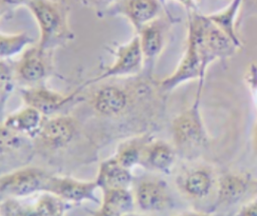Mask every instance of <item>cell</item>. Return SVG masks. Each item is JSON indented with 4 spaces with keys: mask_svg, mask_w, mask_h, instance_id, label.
<instances>
[{
    "mask_svg": "<svg viewBox=\"0 0 257 216\" xmlns=\"http://www.w3.org/2000/svg\"><path fill=\"white\" fill-rule=\"evenodd\" d=\"M34 39L25 31L16 33H0V58L12 59L21 55L29 46L34 44Z\"/></svg>",
    "mask_w": 257,
    "mask_h": 216,
    "instance_id": "cell-23",
    "label": "cell"
},
{
    "mask_svg": "<svg viewBox=\"0 0 257 216\" xmlns=\"http://www.w3.org/2000/svg\"><path fill=\"white\" fill-rule=\"evenodd\" d=\"M161 1V3L163 4V6H164V8L168 11V9H167V6H166V0H160Z\"/></svg>",
    "mask_w": 257,
    "mask_h": 216,
    "instance_id": "cell-36",
    "label": "cell"
},
{
    "mask_svg": "<svg viewBox=\"0 0 257 216\" xmlns=\"http://www.w3.org/2000/svg\"><path fill=\"white\" fill-rule=\"evenodd\" d=\"M34 17L39 30L37 44L53 51L73 40L74 33L68 23V6L62 0H30L26 6Z\"/></svg>",
    "mask_w": 257,
    "mask_h": 216,
    "instance_id": "cell-1",
    "label": "cell"
},
{
    "mask_svg": "<svg viewBox=\"0 0 257 216\" xmlns=\"http://www.w3.org/2000/svg\"><path fill=\"white\" fill-rule=\"evenodd\" d=\"M31 139L1 126V154L15 152L23 148Z\"/></svg>",
    "mask_w": 257,
    "mask_h": 216,
    "instance_id": "cell-25",
    "label": "cell"
},
{
    "mask_svg": "<svg viewBox=\"0 0 257 216\" xmlns=\"http://www.w3.org/2000/svg\"><path fill=\"white\" fill-rule=\"evenodd\" d=\"M17 78L14 69V63L11 59L0 60V101L1 109L4 111L7 101L12 95Z\"/></svg>",
    "mask_w": 257,
    "mask_h": 216,
    "instance_id": "cell-24",
    "label": "cell"
},
{
    "mask_svg": "<svg viewBox=\"0 0 257 216\" xmlns=\"http://www.w3.org/2000/svg\"><path fill=\"white\" fill-rule=\"evenodd\" d=\"M100 193L98 207L89 211L88 216H125L135 211L132 189H106Z\"/></svg>",
    "mask_w": 257,
    "mask_h": 216,
    "instance_id": "cell-18",
    "label": "cell"
},
{
    "mask_svg": "<svg viewBox=\"0 0 257 216\" xmlns=\"http://www.w3.org/2000/svg\"><path fill=\"white\" fill-rule=\"evenodd\" d=\"M171 19L172 18L164 19L160 16L145 25L137 33L140 37V43L145 59L144 70H146L149 77H151L155 63L165 48L169 22H171Z\"/></svg>",
    "mask_w": 257,
    "mask_h": 216,
    "instance_id": "cell-15",
    "label": "cell"
},
{
    "mask_svg": "<svg viewBox=\"0 0 257 216\" xmlns=\"http://www.w3.org/2000/svg\"><path fill=\"white\" fill-rule=\"evenodd\" d=\"M113 55L114 60L111 64L104 67L97 76L87 80L80 87L83 88L108 78L135 76L145 69V59L138 34H135L127 42L117 45L113 50Z\"/></svg>",
    "mask_w": 257,
    "mask_h": 216,
    "instance_id": "cell-6",
    "label": "cell"
},
{
    "mask_svg": "<svg viewBox=\"0 0 257 216\" xmlns=\"http://www.w3.org/2000/svg\"><path fill=\"white\" fill-rule=\"evenodd\" d=\"M52 51L42 49L37 43L29 46L14 63L17 81L24 86L45 83L52 72Z\"/></svg>",
    "mask_w": 257,
    "mask_h": 216,
    "instance_id": "cell-7",
    "label": "cell"
},
{
    "mask_svg": "<svg viewBox=\"0 0 257 216\" xmlns=\"http://www.w3.org/2000/svg\"><path fill=\"white\" fill-rule=\"evenodd\" d=\"M235 216H257V193L253 200L240 207Z\"/></svg>",
    "mask_w": 257,
    "mask_h": 216,
    "instance_id": "cell-28",
    "label": "cell"
},
{
    "mask_svg": "<svg viewBox=\"0 0 257 216\" xmlns=\"http://www.w3.org/2000/svg\"><path fill=\"white\" fill-rule=\"evenodd\" d=\"M201 87L197 88L193 103L172 121L173 145L183 154H195L210 143V136L201 113Z\"/></svg>",
    "mask_w": 257,
    "mask_h": 216,
    "instance_id": "cell-2",
    "label": "cell"
},
{
    "mask_svg": "<svg viewBox=\"0 0 257 216\" xmlns=\"http://www.w3.org/2000/svg\"><path fill=\"white\" fill-rule=\"evenodd\" d=\"M207 70L205 69L195 33L188 28L185 51L174 71L158 81V87L169 92L183 83L198 80V87H203Z\"/></svg>",
    "mask_w": 257,
    "mask_h": 216,
    "instance_id": "cell-4",
    "label": "cell"
},
{
    "mask_svg": "<svg viewBox=\"0 0 257 216\" xmlns=\"http://www.w3.org/2000/svg\"><path fill=\"white\" fill-rule=\"evenodd\" d=\"M217 179L211 166L195 163L186 166L176 176V187L185 198L201 201L206 199L217 186Z\"/></svg>",
    "mask_w": 257,
    "mask_h": 216,
    "instance_id": "cell-8",
    "label": "cell"
},
{
    "mask_svg": "<svg viewBox=\"0 0 257 216\" xmlns=\"http://www.w3.org/2000/svg\"><path fill=\"white\" fill-rule=\"evenodd\" d=\"M81 89L79 87L72 92L63 93L42 83L33 86H23L20 89V96L24 104L34 107L44 117H51L57 115L61 109L75 100Z\"/></svg>",
    "mask_w": 257,
    "mask_h": 216,
    "instance_id": "cell-10",
    "label": "cell"
},
{
    "mask_svg": "<svg viewBox=\"0 0 257 216\" xmlns=\"http://www.w3.org/2000/svg\"><path fill=\"white\" fill-rule=\"evenodd\" d=\"M76 132L77 124L74 118L57 114L45 117L35 141L46 150L58 151L72 142Z\"/></svg>",
    "mask_w": 257,
    "mask_h": 216,
    "instance_id": "cell-12",
    "label": "cell"
},
{
    "mask_svg": "<svg viewBox=\"0 0 257 216\" xmlns=\"http://www.w3.org/2000/svg\"><path fill=\"white\" fill-rule=\"evenodd\" d=\"M253 189H254L255 193H257V179L253 181Z\"/></svg>",
    "mask_w": 257,
    "mask_h": 216,
    "instance_id": "cell-35",
    "label": "cell"
},
{
    "mask_svg": "<svg viewBox=\"0 0 257 216\" xmlns=\"http://www.w3.org/2000/svg\"><path fill=\"white\" fill-rule=\"evenodd\" d=\"M243 3H247L249 5V10L251 11V13L257 15V0H244Z\"/></svg>",
    "mask_w": 257,
    "mask_h": 216,
    "instance_id": "cell-31",
    "label": "cell"
},
{
    "mask_svg": "<svg viewBox=\"0 0 257 216\" xmlns=\"http://www.w3.org/2000/svg\"><path fill=\"white\" fill-rule=\"evenodd\" d=\"M125 216H147V215H145V214H142V213H136V212L134 211V212H132V213H128V214H126Z\"/></svg>",
    "mask_w": 257,
    "mask_h": 216,
    "instance_id": "cell-33",
    "label": "cell"
},
{
    "mask_svg": "<svg viewBox=\"0 0 257 216\" xmlns=\"http://www.w3.org/2000/svg\"><path fill=\"white\" fill-rule=\"evenodd\" d=\"M83 5L93 8L99 17H103L105 12L112 6L115 0H79Z\"/></svg>",
    "mask_w": 257,
    "mask_h": 216,
    "instance_id": "cell-26",
    "label": "cell"
},
{
    "mask_svg": "<svg viewBox=\"0 0 257 216\" xmlns=\"http://www.w3.org/2000/svg\"><path fill=\"white\" fill-rule=\"evenodd\" d=\"M252 145H253V149L257 154V121L254 125L253 128V133H252Z\"/></svg>",
    "mask_w": 257,
    "mask_h": 216,
    "instance_id": "cell-32",
    "label": "cell"
},
{
    "mask_svg": "<svg viewBox=\"0 0 257 216\" xmlns=\"http://www.w3.org/2000/svg\"><path fill=\"white\" fill-rule=\"evenodd\" d=\"M98 190L95 180H80L71 176L52 174L47 193H51L71 205L85 202L99 204L100 197L96 195Z\"/></svg>",
    "mask_w": 257,
    "mask_h": 216,
    "instance_id": "cell-9",
    "label": "cell"
},
{
    "mask_svg": "<svg viewBox=\"0 0 257 216\" xmlns=\"http://www.w3.org/2000/svg\"><path fill=\"white\" fill-rule=\"evenodd\" d=\"M151 139L152 136L148 134L131 137L117 145L112 156L120 165L130 170L141 167L145 147Z\"/></svg>",
    "mask_w": 257,
    "mask_h": 216,
    "instance_id": "cell-21",
    "label": "cell"
},
{
    "mask_svg": "<svg viewBox=\"0 0 257 216\" xmlns=\"http://www.w3.org/2000/svg\"><path fill=\"white\" fill-rule=\"evenodd\" d=\"M254 179L245 173L226 172L217 179L216 197L209 212L214 213L223 207H230L241 201L251 188Z\"/></svg>",
    "mask_w": 257,
    "mask_h": 216,
    "instance_id": "cell-14",
    "label": "cell"
},
{
    "mask_svg": "<svg viewBox=\"0 0 257 216\" xmlns=\"http://www.w3.org/2000/svg\"><path fill=\"white\" fill-rule=\"evenodd\" d=\"M252 91V93H253V96H254V99H255V101H256V103H257V87L256 88H254L253 90H251Z\"/></svg>",
    "mask_w": 257,
    "mask_h": 216,
    "instance_id": "cell-34",
    "label": "cell"
},
{
    "mask_svg": "<svg viewBox=\"0 0 257 216\" xmlns=\"http://www.w3.org/2000/svg\"><path fill=\"white\" fill-rule=\"evenodd\" d=\"M243 2L244 0H231L224 9L212 14H207L208 18L224 31L239 47H241L242 43L236 30V24Z\"/></svg>",
    "mask_w": 257,
    "mask_h": 216,
    "instance_id": "cell-22",
    "label": "cell"
},
{
    "mask_svg": "<svg viewBox=\"0 0 257 216\" xmlns=\"http://www.w3.org/2000/svg\"><path fill=\"white\" fill-rule=\"evenodd\" d=\"M73 205L51 193H40L28 198H3L1 216H66Z\"/></svg>",
    "mask_w": 257,
    "mask_h": 216,
    "instance_id": "cell-5",
    "label": "cell"
},
{
    "mask_svg": "<svg viewBox=\"0 0 257 216\" xmlns=\"http://www.w3.org/2000/svg\"><path fill=\"white\" fill-rule=\"evenodd\" d=\"M177 153L173 144L152 138L145 147L141 167L153 173L168 175L176 164Z\"/></svg>",
    "mask_w": 257,
    "mask_h": 216,
    "instance_id": "cell-17",
    "label": "cell"
},
{
    "mask_svg": "<svg viewBox=\"0 0 257 216\" xmlns=\"http://www.w3.org/2000/svg\"><path fill=\"white\" fill-rule=\"evenodd\" d=\"M44 120L45 117L40 112L24 104L23 107L7 115L1 126L35 140Z\"/></svg>",
    "mask_w": 257,
    "mask_h": 216,
    "instance_id": "cell-20",
    "label": "cell"
},
{
    "mask_svg": "<svg viewBox=\"0 0 257 216\" xmlns=\"http://www.w3.org/2000/svg\"><path fill=\"white\" fill-rule=\"evenodd\" d=\"M1 1V15L2 17L5 14H12L14 10L19 7L27 6L30 0H0Z\"/></svg>",
    "mask_w": 257,
    "mask_h": 216,
    "instance_id": "cell-27",
    "label": "cell"
},
{
    "mask_svg": "<svg viewBox=\"0 0 257 216\" xmlns=\"http://www.w3.org/2000/svg\"><path fill=\"white\" fill-rule=\"evenodd\" d=\"M135 176L133 170L120 165L113 156L100 162L95 177L99 191L106 189H132Z\"/></svg>",
    "mask_w": 257,
    "mask_h": 216,
    "instance_id": "cell-19",
    "label": "cell"
},
{
    "mask_svg": "<svg viewBox=\"0 0 257 216\" xmlns=\"http://www.w3.org/2000/svg\"><path fill=\"white\" fill-rule=\"evenodd\" d=\"M175 216H214V214L212 212L209 211H186L180 214H177Z\"/></svg>",
    "mask_w": 257,
    "mask_h": 216,
    "instance_id": "cell-30",
    "label": "cell"
},
{
    "mask_svg": "<svg viewBox=\"0 0 257 216\" xmlns=\"http://www.w3.org/2000/svg\"><path fill=\"white\" fill-rule=\"evenodd\" d=\"M130 92L116 84H105L98 87L90 98L92 109L103 117H117L130 105Z\"/></svg>",
    "mask_w": 257,
    "mask_h": 216,
    "instance_id": "cell-16",
    "label": "cell"
},
{
    "mask_svg": "<svg viewBox=\"0 0 257 216\" xmlns=\"http://www.w3.org/2000/svg\"><path fill=\"white\" fill-rule=\"evenodd\" d=\"M51 173L36 166H26L4 173L0 177L3 198H28L47 192Z\"/></svg>",
    "mask_w": 257,
    "mask_h": 216,
    "instance_id": "cell-3",
    "label": "cell"
},
{
    "mask_svg": "<svg viewBox=\"0 0 257 216\" xmlns=\"http://www.w3.org/2000/svg\"><path fill=\"white\" fill-rule=\"evenodd\" d=\"M174 1L180 3L186 9L188 14L198 12V6H197L196 0H174ZM166 2H167V0H166Z\"/></svg>",
    "mask_w": 257,
    "mask_h": 216,
    "instance_id": "cell-29",
    "label": "cell"
},
{
    "mask_svg": "<svg viewBox=\"0 0 257 216\" xmlns=\"http://www.w3.org/2000/svg\"><path fill=\"white\" fill-rule=\"evenodd\" d=\"M133 186L136 207L144 213L161 212L172 204L169 186L159 177L135 179Z\"/></svg>",
    "mask_w": 257,
    "mask_h": 216,
    "instance_id": "cell-11",
    "label": "cell"
},
{
    "mask_svg": "<svg viewBox=\"0 0 257 216\" xmlns=\"http://www.w3.org/2000/svg\"><path fill=\"white\" fill-rule=\"evenodd\" d=\"M162 8L164 6L160 0H115L103 17L115 15L125 17L137 34L145 25L160 17Z\"/></svg>",
    "mask_w": 257,
    "mask_h": 216,
    "instance_id": "cell-13",
    "label": "cell"
}]
</instances>
